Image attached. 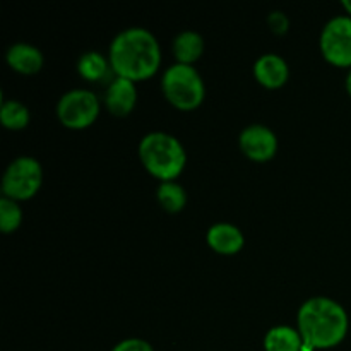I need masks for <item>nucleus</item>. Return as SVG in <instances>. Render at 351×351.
Instances as JSON below:
<instances>
[{"label":"nucleus","instance_id":"9b49d317","mask_svg":"<svg viewBox=\"0 0 351 351\" xmlns=\"http://www.w3.org/2000/svg\"><path fill=\"white\" fill-rule=\"evenodd\" d=\"M206 240L215 252L223 254V256H233L240 252L245 243L243 233L240 232L239 226L232 223H215L206 233Z\"/></svg>","mask_w":351,"mask_h":351},{"label":"nucleus","instance_id":"4468645a","mask_svg":"<svg viewBox=\"0 0 351 351\" xmlns=\"http://www.w3.org/2000/svg\"><path fill=\"white\" fill-rule=\"evenodd\" d=\"M204 53V38L197 31H182L173 40V55L177 64L192 65Z\"/></svg>","mask_w":351,"mask_h":351},{"label":"nucleus","instance_id":"2eb2a0df","mask_svg":"<svg viewBox=\"0 0 351 351\" xmlns=\"http://www.w3.org/2000/svg\"><path fill=\"white\" fill-rule=\"evenodd\" d=\"M110 69V60L99 51H86L79 57L77 71L88 81H101Z\"/></svg>","mask_w":351,"mask_h":351},{"label":"nucleus","instance_id":"f8f14e48","mask_svg":"<svg viewBox=\"0 0 351 351\" xmlns=\"http://www.w3.org/2000/svg\"><path fill=\"white\" fill-rule=\"evenodd\" d=\"M5 60L10 65V69H14L19 74L31 75L38 74L41 71L45 58L40 48L19 41V43L10 45L9 50H7Z\"/></svg>","mask_w":351,"mask_h":351},{"label":"nucleus","instance_id":"9d476101","mask_svg":"<svg viewBox=\"0 0 351 351\" xmlns=\"http://www.w3.org/2000/svg\"><path fill=\"white\" fill-rule=\"evenodd\" d=\"M254 75L264 88L278 89L287 84L290 77V67L281 55L266 53L257 58L254 64Z\"/></svg>","mask_w":351,"mask_h":351},{"label":"nucleus","instance_id":"39448f33","mask_svg":"<svg viewBox=\"0 0 351 351\" xmlns=\"http://www.w3.org/2000/svg\"><path fill=\"white\" fill-rule=\"evenodd\" d=\"M43 184V168L33 156H19L7 165L2 177V195L12 201L34 197Z\"/></svg>","mask_w":351,"mask_h":351},{"label":"nucleus","instance_id":"7ed1b4c3","mask_svg":"<svg viewBox=\"0 0 351 351\" xmlns=\"http://www.w3.org/2000/svg\"><path fill=\"white\" fill-rule=\"evenodd\" d=\"M139 158L144 168L161 182H173L187 163V154L180 141L161 130L146 134L141 139Z\"/></svg>","mask_w":351,"mask_h":351},{"label":"nucleus","instance_id":"0eeeda50","mask_svg":"<svg viewBox=\"0 0 351 351\" xmlns=\"http://www.w3.org/2000/svg\"><path fill=\"white\" fill-rule=\"evenodd\" d=\"M321 51L326 60L338 67H351V16H336L321 33Z\"/></svg>","mask_w":351,"mask_h":351},{"label":"nucleus","instance_id":"4be33fe9","mask_svg":"<svg viewBox=\"0 0 351 351\" xmlns=\"http://www.w3.org/2000/svg\"><path fill=\"white\" fill-rule=\"evenodd\" d=\"M343 7H345V9H346V12H348L350 14V16H351V0H343Z\"/></svg>","mask_w":351,"mask_h":351},{"label":"nucleus","instance_id":"6ab92c4d","mask_svg":"<svg viewBox=\"0 0 351 351\" xmlns=\"http://www.w3.org/2000/svg\"><path fill=\"white\" fill-rule=\"evenodd\" d=\"M112 351H154L151 343H147L146 339L141 338H127L123 341L117 343L113 346Z\"/></svg>","mask_w":351,"mask_h":351},{"label":"nucleus","instance_id":"f03ea898","mask_svg":"<svg viewBox=\"0 0 351 351\" xmlns=\"http://www.w3.org/2000/svg\"><path fill=\"white\" fill-rule=\"evenodd\" d=\"M298 332L304 339L302 351L329 350L343 343L348 335V314L341 304L328 297L304 302L297 317Z\"/></svg>","mask_w":351,"mask_h":351},{"label":"nucleus","instance_id":"423d86ee","mask_svg":"<svg viewBox=\"0 0 351 351\" xmlns=\"http://www.w3.org/2000/svg\"><path fill=\"white\" fill-rule=\"evenodd\" d=\"M99 115V99L89 89H71L57 103V117L67 129H86Z\"/></svg>","mask_w":351,"mask_h":351},{"label":"nucleus","instance_id":"aec40b11","mask_svg":"<svg viewBox=\"0 0 351 351\" xmlns=\"http://www.w3.org/2000/svg\"><path fill=\"white\" fill-rule=\"evenodd\" d=\"M269 26L271 29L274 31L276 34H285L288 31V26H290V21H288V17L285 16L283 12H280V10H274V12L269 14Z\"/></svg>","mask_w":351,"mask_h":351},{"label":"nucleus","instance_id":"f3484780","mask_svg":"<svg viewBox=\"0 0 351 351\" xmlns=\"http://www.w3.org/2000/svg\"><path fill=\"white\" fill-rule=\"evenodd\" d=\"M158 201L161 208L168 213H178L187 204V194L177 182H161L158 187Z\"/></svg>","mask_w":351,"mask_h":351},{"label":"nucleus","instance_id":"1a4fd4ad","mask_svg":"<svg viewBox=\"0 0 351 351\" xmlns=\"http://www.w3.org/2000/svg\"><path fill=\"white\" fill-rule=\"evenodd\" d=\"M137 103L136 82L115 75L105 93V105L113 115L127 117Z\"/></svg>","mask_w":351,"mask_h":351},{"label":"nucleus","instance_id":"a211bd4d","mask_svg":"<svg viewBox=\"0 0 351 351\" xmlns=\"http://www.w3.org/2000/svg\"><path fill=\"white\" fill-rule=\"evenodd\" d=\"M23 221V211H21L19 204L9 197L0 199V230L3 233L16 232Z\"/></svg>","mask_w":351,"mask_h":351},{"label":"nucleus","instance_id":"ddd939ff","mask_svg":"<svg viewBox=\"0 0 351 351\" xmlns=\"http://www.w3.org/2000/svg\"><path fill=\"white\" fill-rule=\"evenodd\" d=\"M304 339L298 329L290 326H274L264 336L266 351H302Z\"/></svg>","mask_w":351,"mask_h":351},{"label":"nucleus","instance_id":"dca6fc26","mask_svg":"<svg viewBox=\"0 0 351 351\" xmlns=\"http://www.w3.org/2000/svg\"><path fill=\"white\" fill-rule=\"evenodd\" d=\"M0 122L5 129L21 130L29 123V110L17 99H5L0 106Z\"/></svg>","mask_w":351,"mask_h":351},{"label":"nucleus","instance_id":"6e6552de","mask_svg":"<svg viewBox=\"0 0 351 351\" xmlns=\"http://www.w3.org/2000/svg\"><path fill=\"white\" fill-rule=\"evenodd\" d=\"M240 149L252 161H269L278 151V137L269 127L263 123H252L240 134Z\"/></svg>","mask_w":351,"mask_h":351},{"label":"nucleus","instance_id":"20e7f679","mask_svg":"<svg viewBox=\"0 0 351 351\" xmlns=\"http://www.w3.org/2000/svg\"><path fill=\"white\" fill-rule=\"evenodd\" d=\"M161 89L165 98L182 112L195 110L206 96L201 74L192 65L185 64H173L165 71Z\"/></svg>","mask_w":351,"mask_h":351},{"label":"nucleus","instance_id":"412c9836","mask_svg":"<svg viewBox=\"0 0 351 351\" xmlns=\"http://www.w3.org/2000/svg\"><path fill=\"white\" fill-rule=\"evenodd\" d=\"M346 91H348V95L351 96V69H350L348 75H346Z\"/></svg>","mask_w":351,"mask_h":351},{"label":"nucleus","instance_id":"f257e3e1","mask_svg":"<svg viewBox=\"0 0 351 351\" xmlns=\"http://www.w3.org/2000/svg\"><path fill=\"white\" fill-rule=\"evenodd\" d=\"M108 60L113 74L119 77L144 81L160 69V43L146 27H127L113 38Z\"/></svg>","mask_w":351,"mask_h":351}]
</instances>
